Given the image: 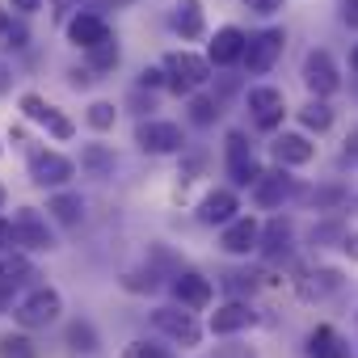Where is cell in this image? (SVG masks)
I'll list each match as a JSON object with an SVG mask.
<instances>
[{"instance_id":"obj_25","label":"cell","mask_w":358,"mask_h":358,"mask_svg":"<svg viewBox=\"0 0 358 358\" xmlns=\"http://www.w3.org/2000/svg\"><path fill=\"white\" fill-rule=\"evenodd\" d=\"M68 345H72V350H80V354L97 350V333H93V324H85V320L68 324Z\"/></svg>"},{"instance_id":"obj_43","label":"cell","mask_w":358,"mask_h":358,"mask_svg":"<svg viewBox=\"0 0 358 358\" xmlns=\"http://www.w3.org/2000/svg\"><path fill=\"white\" fill-rule=\"evenodd\" d=\"M0 203H5V190H0Z\"/></svg>"},{"instance_id":"obj_7","label":"cell","mask_w":358,"mask_h":358,"mask_svg":"<svg viewBox=\"0 0 358 358\" xmlns=\"http://www.w3.org/2000/svg\"><path fill=\"white\" fill-rule=\"evenodd\" d=\"M303 85L316 93V97H329V93H337V68H333V59L324 55V51H312L308 59H303Z\"/></svg>"},{"instance_id":"obj_11","label":"cell","mask_w":358,"mask_h":358,"mask_svg":"<svg viewBox=\"0 0 358 358\" xmlns=\"http://www.w3.org/2000/svg\"><path fill=\"white\" fill-rule=\"evenodd\" d=\"M257 241H262V228H257V220H232L228 228H224V249L228 253H249V249H257Z\"/></svg>"},{"instance_id":"obj_28","label":"cell","mask_w":358,"mask_h":358,"mask_svg":"<svg viewBox=\"0 0 358 358\" xmlns=\"http://www.w3.org/2000/svg\"><path fill=\"white\" fill-rule=\"evenodd\" d=\"M299 118H303V127H312V131H324V127L333 122V114H329V106H320V101H312V106H308V110H303Z\"/></svg>"},{"instance_id":"obj_15","label":"cell","mask_w":358,"mask_h":358,"mask_svg":"<svg viewBox=\"0 0 358 358\" xmlns=\"http://www.w3.org/2000/svg\"><path fill=\"white\" fill-rule=\"evenodd\" d=\"M13 228H17V245H26V249H51L55 245L51 232H47V224H38V215L30 207L13 220Z\"/></svg>"},{"instance_id":"obj_13","label":"cell","mask_w":358,"mask_h":358,"mask_svg":"<svg viewBox=\"0 0 358 358\" xmlns=\"http://www.w3.org/2000/svg\"><path fill=\"white\" fill-rule=\"evenodd\" d=\"M173 295L182 299L186 308H207V303H211V282H207L203 274H177Z\"/></svg>"},{"instance_id":"obj_33","label":"cell","mask_w":358,"mask_h":358,"mask_svg":"<svg viewBox=\"0 0 358 358\" xmlns=\"http://www.w3.org/2000/svg\"><path fill=\"white\" fill-rule=\"evenodd\" d=\"M245 5L253 13H274V9H282V0H245Z\"/></svg>"},{"instance_id":"obj_8","label":"cell","mask_w":358,"mask_h":358,"mask_svg":"<svg viewBox=\"0 0 358 358\" xmlns=\"http://www.w3.org/2000/svg\"><path fill=\"white\" fill-rule=\"evenodd\" d=\"M152 324H156L160 333L177 337V341H186V345H194V341H199V324H194V316H190V312H177V308H156V312H152Z\"/></svg>"},{"instance_id":"obj_27","label":"cell","mask_w":358,"mask_h":358,"mask_svg":"<svg viewBox=\"0 0 358 358\" xmlns=\"http://www.w3.org/2000/svg\"><path fill=\"white\" fill-rule=\"evenodd\" d=\"M0 358H38V350L30 345V337H5L0 341Z\"/></svg>"},{"instance_id":"obj_41","label":"cell","mask_w":358,"mask_h":358,"mask_svg":"<svg viewBox=\"0 0 358 358\" xmlns=\"http://www.w3.org/2000/svg\"><path fill=\"white\" fill-rule=\"evenodd\" d=\"M350 64H354V72H358V47H354V55H350Z\"/></svg>"},{"instance_id":"obj_6","label":"cell","mask_w":358,"mask_h":358,"mask_svg":"<svg viewBox=\"0 0 358 358\" xmlns=\"http://www.w3.org/2000/svg\"><path fill=\"white\" fill-rule=\"evenodd\" d=\"M135 143L143 152H156V156L177 152V148H182V127H173V122H139Z\"/></svg>"},{"instance_id":"obj_17","label":"cell","mask_w":358,"mask_h":358,"mask_svg":"<svg viewBox=\"0 0 358 358\" xmlns=\"http://www.w3.org/2000/svg\"><path fill=\"white\" fill-rule=\"evenodd\" d=\"M232 215H236V194L232 190H211L203 199V207H199V220L203 224H228Z\"/></svg>"},{"instance_id":"obj_35","label":"cell","mask_w":358,"mask_h":358,"mask_svg":"<svg viewBox=\"0 0 358 358\" xmlns=\"http://www.w3.org/2000/svg\"><path fill=\"white\" fill-rule=\"evenodd\" d=\"M341 22L345 26H358V0H345V5H341Z\"/></svg>"},{"instance_id":"obj_9","label":"cell","mask_w":358,"mask_h":358,"mask_svg":"<svg viewBox=\"0 0 358 358\" xmlns=\"http://www.w3.org/2000/svg\"><path fill=\"white\" fill-rule=\"evenodd\" d=\"M22 110H26V118H34V122L51 127V135H55V139H68V135H72V122H68L55 106H47L38 93H26V97H22Z\"/></svg>"},{"instance_id":"obj_1","label":"cell","mask_w":358,"mask_h":358,"mask_svg":"<svg viewBox=\"0 0 358 358\" xmlns=\"http://www.w3.org/2000/svg\"><path fill=\"white\" fill-rule=\"evenodd\" d=\"M164 68H169V89H173V93H190L194 85H203V80L211 76L207 59H199V55H190V51L169 55V59H164Z\"/></svg>"},{"instance_id":"obj_24","label":"cell","mask_w":358,"mask_h":358,"mask_svg":"<svg viewBox=\"0 0 358 358\" xmlns=\"http://www.w3.org/2000/svg\"><path fill=\"white\" fill-rule=\"evenodd\" d=\"M287 245H291V224H287V220H274V224L266 228V257H282Z\"/></svg>"},{"instance_id":"obj_39","label":"cell","mask_w":358,"mask_h":358,"mask_svg":"<svg viewBox=\"0 0 358 358\" xmlns=\"http://www.w3.org/2000/svg\"><path fill=\"white\" fill-rule=\"evenodd\" d=\"M68 9H72V0H55V17H64Z\"/></svg>"},{"instance_id":"obj_23","label":"cell","mask_w":358,"mask_h":358,"mask_svg":"<svg viewBox=\"0 0 358 358\" xmlns=\"http://www.w3.org/2000/svg\"><path fill=\"white\" fill-rule=\"evenodd\" d=\"M47 211H51L59 224H80V211H85V207H80L76 194H55V199L47 203Z\"/></svg>"},{"instance_id":"obj_10","label":"cell","mask_w":358,"mask_h":358,"mask_svg":"<svg viewBox=\"0 0 358 358\" xmlns=\"http://www.w3.org/2000/svg\"><path fill=\"white\" fill-rule=\"evenodd\" d=\"M249 110L257 114L262 131H274L282 122V93L278 89H249Z\"/></svg>"},{"instance_id":"obj_38","label":"cell","mask_w":358,"mask_h":358,"mask_svg":"<svg viewBox=\"0 0 358 358\" xmlns=\"http://www.w3.org/2000/svg\"><path fill=\"white\" fill-rule=\"evenodd\" d=\"M139 85H160V72H152V68H148V72L139 76Z\"/></svg>"},{"instance_id":"obj_4","label":"cell","mask_w":358,"mask_h":358,"mask_svg":"<svg viewBox=\"0 0 358 358\" xmlns=\"http://www.w3.org/2000/svg\"><path fill=\"white\" fill-rule=\"evenodd\" d=\"M282 30H262L249 47H245V68L253 72V76H262V72H270L274 68V59H278V51H282Z\"/></svg>"},{"instance_id":"obj_14","label":"cell","mask_w":358,"mask_h":358,"mask_svg":"<svg viewBox=\"0 0 358 358\" xmlns=\"http://www.w3.org/2000/svg\"><path fill=\"white\" fill-rule=\"evenodd\" d=\"M245 47H249V38L236 26H224L215 34V43H211V59L215 64H236V59H245Z\"/></svg>"},{"instance_id":"obj_22","label":"cell","mask_w":358,"mask_h":358,"mask_svg":"<svg viewBox=\"0 0 358 358\" xmlns=\"http://www.w3.org/2000/svg\"><path fill=\"white\" fill-rule=\"evenodd\" d=\"M80 164H85L93 177H110V169H114V152H106L101 143H89V148L80 152Z\"/></svg>"},{"instance_id":"obj_30","label":"cell","mask_w":358,"mask_h":358,"mask_svg":"<svg viewBox=\"0 0 358 358\" xmlns=\"http://www.w3.org/2000/svg\"><path fill=\"white\" fill-rule=\"evenodd\" d=\"M89 122H93L97 131L114 127V106H110V101H93V106H89Z\"/></svg>"},{"instance_id":"obj_26","label":"cell","mask_w":358,"mask_h":358,"mask_svg":"<svg viewBox=\"0 0 358 358\" xmlns=\"http://www.w3.org/2000/svg\"><path fill=\"white\" fill-rule=\"evenodd\" d=\"M89 55H93V72H110L114 64H118V47L106 38V43H97V47H89Z\"/></svg>"},{"instance_id":"obj_16","label":"cell","mask_w":358,"mask_h":358,"mask_svg":"<svg viewBox=\"0 0 358 358\" xmlns=\"http://www.w3.org/2000/svg\"><path fill=\"white\" fill-rule=\"evenodd\" d=\"M291 190H295V186H291V177H287V173H262L257 182H253V194H257L262 207H278Z\"/></svg>"},{"instance_id":"obj_29","label":"cell","mask_w":358,"mask_h":358,"mask_svg":"<svg viewBox=\"0 0 358 358\" xmlns=\"http://www.w3.org/2000/svg\"><path fill=\"white\" fill-rule=\"evenodd\" d=\"M215 114H220V110H215V101H211V97H194V101H190V118H194L199 127L215 122Z\"/></svg>"},{"instance_id":"obj_19","label":"cell","mask_w":358,"mask_h":358,"mask_svg":"<svg viewBox=\"0 0 358 358\" xmlns=\"http://www.w3.org/2000/svg\"><path fill=\"white\" fill-rule=\"evenodd\" d=\"M308 354H312V358H350V345L341 341V333H337V329L320 324V329L308 337Z\"/></svg>"},{"instance_id":"obj_21","label":"cell","mask_w":358,"mask_h":358,"mask_svg":"<svg viewBox=\"0 0 358 358\" xmlns=\"http://www.w3.org/2000/svg\"><path fill=\"white\" fill-rule=\"evenodd\" d=\"M173 30L182 34V38H199L203 34V5H199V0H182V5H177Z\"/></svg>"},{"instance_id":"obj_44","label":"cell","mask_w":358,"mask_h":358,"mask_svg":"<svg viewBox=\"0 0 358 358\" xmlns=\"http://www.w3.org/2000/svg\"><path fill=\"white\" fill-rule=\"evenodd\" d=\"M114 5H122V0H114Z\"/></svg>"},{"instance_id":"obj_2","label":"cell","mask_w":358,"mask_h":358,"mask_svg":"<svg viewBox=\"0 0 358 358\" xmlns=\"http://www.w3.org/2000/svg\"><path fill=\"white\" fill-rule=\"evenodd\" d=\"M55 316H59V291H51V287H43V291H34L30 299L17 303V320L26 329H47Z\"/></svg>"},{"instance_id":"obj_31","label":"cell","mask_w":358,"mask_h":358,"mask_svg":"<svg viewBox=\"0 0 358 358\" xmlns=\"http://www.w3.org/2000/svg\"><path fill=\"white\" fill-rule=\"evenodd\" d=\"M122 358H169L160 345H148V341H135V345H127V354Z\"/></svg>"},{"instance_id":"obj_18","label":"cell","mask_w":358,"mask_h":358,"mask_svg":"<svg viewBox=\"0 0 358 358\" xmlns=\"http://www.w3.org/2000/svg\"><path fill=\"white\" fill-rule=\"evenodd\" d=\"M249 324H253L249 303H224V308L211 312V333H241V329H249Z\"/></svg>"},{"instance_id":"obj_40","label":"cell","mask_w":358,"mask_h":358,"mask_svg":"<svg viewBox=\"0 0 358 358\" xmlns=\"http://www.w3.org/2000/svg\"><path fill=\"white\" fill-rule=\"evenodd\" d=\"M5 85H9V80H5V68H0V93H5Z\"/></svg>"},{"instance_id":"obj_20","label":"cell","mask_w":358,"mask_h":358,"mask_svg":"<svg viewBox=\"0 0 358 358\" xmlns=\"http://www.w3.org/2000/svg\"><path fill=\"white\" fill-rule=\"evenodd\" d=\"M312 152H316V148H312L303 135H278V139H274V160H278V164H308Z\"/></svg>"},{"instance_id":"obj_32","label":"cell","mask_w":358,"mask_h":358,"mask_svg":"<svg viewBox=\"0 0 358 358\" xmlns=\"http://www.w3.org/2000/svg\"><path fill=\"white\" fill-rule=\"evenodd\" d=\"M215 358H253V350L249 345H220Z\"/></svg>"},{"instance_id":"obj_34","label":"cell","mask_w":358,"mask_h":358,"mask_svg":"<svg viewBox=\"0 0 358 358\" xmlns=\"http://www.w3.org/2000/svg\"><path fill=\"white\" fill-rule=\"evenodd\" d=\"M13 287H17V282H5V278H0V312L13 308Z\"/></svg>"},{"instance_id":"obj_42","label":"cell","mask_w":358,"mask_h":358,"mask_svg":"<svg viewBox=\"0 0 358 358\" xmlns=\"http://www.w3.org/2000/svg\"><path fill=\"white\" fill-rule=\"evenodd\" d=\"M5 26H9V22H5V13H0V30H5Z\"/></svg>"},{"instance_id":"obj_12","label":"cell","mask_w":358,"mask_h":358,"mask_svg":"<svg viewBox=\"0 0 358 358\" xmlns=\"http://www.w3.org/2000/svg\"><path fill=\"white\" fill-rule=\"evenodd\" d=\"M68 38L76 43V47H97V43H106L110 38V30H106V22L101 17H93V13H80V17H72L68 22Z\"/></svg>"},{"instance_id":"obj_3","label":"cell","mask_w":358,"mask_h":358,"mask_svg":"<svg viewBox=\"0 0 358 358\" xmlns=\"http://www.w3.org/2000/svg\"><path fill=\"white\" fill-rule=\"evenodd\" d=\"M72 173H76V164H72L68 156H59V152L38 148V152L30 156V177H34L38 186H64Z\"/></svg>"},{"instance_id":"obj_36","label":"cell","mask_w":358,"mask_h":358,"mask_svg":"<svg viewBox=\"0 0 358 358\" xmlns=\"http://www.w3.org/2000/svg\"><path fill=\"white\" fill-rule=\"evenodd\" d=\"M13 241H17V228L0 220V245H13Z\"/></svg>"},{"instance_id":"obj_5","label":"cell","mask_w":358,"mask_h":358,"mask_svg":"<svg viewBox=\"0 0 358 358\" xmlns=\"http://www.w3.org/2000/svg\"><path fill=\"white\" fill-rule=\"evenodd\" d=\"M228 173H232L236 186H249V182H257V177H262V169H257V160L249 152V139L241 131L228 135Z\"/></svg>"},{"instance_id":"obj_37","label":"cell","mask_w":358,"mask_h":358,"mask_svg":"<svg viewBox=\"0 0 358 358\" xmlns=\"http://www.w3.org/2000/svg\"><path fill=\"white\" fill-rule=\"evenodd\" d=\"M38 5H43V0H13V9H17V13H34Z\"/></svg>"}]
</instances>
